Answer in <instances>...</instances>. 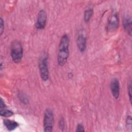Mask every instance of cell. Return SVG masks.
Masks as SVG:
<instances>
[{
    "label": "cell",
    "mask_w": 132,
    "mask_h": 132,
    "mask_svg": "<svg viewBox=\"0 0 132 132\" xmlns=\"http://www.w3.org/2000/svg\"><path fill=\"white\" fill-rule=\"evenodd\" d=\"M69 44L68 36L63 35L60 39L57 55V62L60 66H63L67 61L69 56Z\"/></svg>",
    "instance_id": "obj_1"
},
{
    "label": "cell",
    "mask_w": 132,
    "mask_h": 132,
    "mask_svg": "<svg viewBox=\"0 0 132 132\" xmlns=\"http://www.w3.org/2000/svg\"><path fill=\"white\" fill-rule=\"evenodd\" d=\"M77 45L78 48L81 52H84L86 48V38L84 34H80L77 38Z\"/></svg>",
    "instance_id": "obj_8"
},
{
    "label": "cell",
    "mask_w": 132,
    "mask_h": 132,
    "mask_svg": "<svg viewBox=\"0 0 132 132\" xmlns=\"http://www.w3.org/2000/svg\"><path fill=\"white\" fill-rule=\"evenodd\" d=\"M11 56L12 60L15 63L20 62L23 57V50L21 42L18 40L12 42L10 47Z\"/></svg>",
    "instance_id": "obj_2"
},
{
    "label": "cell",
    "mask_w": 132,
    "mask_h": 132,
    "mask_svg": "<svg viewBox=\"0 0 132 132\" xmlns=\"http://www.w3.org/2000/svg\"><path fill=\"white\" fill-rule=\"evenodd\" d=\"M4 125L9 131H12L19 126V124L15 121L9 119H4L3 121Z\"/></svg>",
    "instance_id": "obj_10"
},
{
    "label": "cell",
    "mask_w": 132,
    "mask_h": 132,
    "mask_svg": "<svg viewBox=\"0 0 132 132\" xmlns=\"http://www.w3.org/2000/svg\"><path fill=\"white\" fill-rule=\"evenodd\" d=\"M123 25L126 32L131 36L132 32V23L131 18L129 16L124 17L123 20Z\"/></svg>",
    "instance_id": "obj_9"
},
{
    "label": "cell",
    "mask_w": 132,
    "mask_h": 132,
    "mask_svg": "<svg viewBox=\"0 0 132 132\" xmlns=\"http://www.w3.org/2000/svg\"><path fill=\"white\" fill-rule=\"evenodd\" d=\"M76 131H85V129L84 128V126L82 125L79 124L77 125V127H76Z\"/></svg>",
    "instance_id": "obj_17"
},
{
    "label": "cell",
    "mask_w": 132,
    "mask_h": 132,
    "mask_svg": "<svg viewBox=\"0 0 132 132\" xmlns=\"http://www.w3.org/2000/svg\"><path fill=\"white\" fill-rule=\"evenodd\" d=\"M46 13L44 10H41L38 14L37 22L36 23V27L38 29H43L46 24Z\"/></svg>",
    "instance_id": "obj_6"
},
{
    "label": "cell",
    "mask_w": 132,
    "mask_h": 132,
    "mask_svg": "<svg viewBox=\"0 0 132 132\" xmlns=\"http://www.w3.org/2000/svg\"><path fill=\"white\" fill-rule=\"evenodd\" d=\"M39 69L40 76L43 81L48 79V70L47 67V57L46 55H43L40 58L39 62Z\"/></svg>",
    "instance_id": "obj_4"
},
{
    "label": "cell",
    "mask_w": 132,
    "mask_h": 132,
    "mask_svg": "<svg viewBox=\"0 0 132 132\" xmlns=\"http://www.w3.org/2000/svg\"><path fill=\"white\" fill-rule=\"evenodd\" d=\"M118 26L119 18L118 13L116 11H114L112 12L108 20L107 24V29L109 31H114L118 29Z\"/></svg>",
    "instance_id": "obj_5"
},
{
    "label": "cell",
    "mask_w": 132,
    "mask_h": 132,
    "mask_svg": "<svg viewBox=\"0 0 132 132\" xmlns=\"http://www.w3.org/2000/svg\"><path fill=\"white\" fill-rule=\"evenodd\" d=\"M0 114L2 117H9L12 116L13 114V112L11 110L4 108V109H1Z\"/></svg>",
    "instance_id": "obj_11"
},
{
    "label": "cell",
    "mask_w": 132,
    "mask_h": 132,
    "mask_svg": "<svg viewBox=\"0 0 132 132\" xmlns=\"http://www.w3.org/2000/svg\"><path fill=\"white\" fill-rule=\"evenodd\" d=\"M93 11L92 9H88L85 11L84 13V20L86 22L89 21L93 14Z\"/></svg>",
    "instance_id": "obj_12"
},
{
    "label": "cell",
    "mask_w": 132,
    "mask_h": 132,
    "mask_svg": "<svg viewBox=\"0 0 132 132\" xmlns=\"http://www.w3.org/2000/svg\"><path fill=\"white\" fill-rule=\"evenodd\" d=\"M128 93L129 95V98L130 100V103H131V80H130L128 85Z\"/></svg>",
    "instance_id": "obj_14"
},
{
    "label": "cell",
    "mask_w": 132,
    "mask_h": 132,
    "mask_svg": "<svg viewBox=\"0 0 132 132\" xmlns=\"http://www.w3.org/2000/svg\"><path fill=\"white\" fill-rule=\"evenodd\" d=\"M54 126V116L52 110L47 108L44 112L43 118V128L45 132H51L53 131Z\"/></svg>",
    "instance_id": "obj_3"
},
{
    "label": "cell",
    "mask_w": 132,
    "mask_h": 132,
    "mask_svg": "<svg viewBox=\"0 0 132 132\" xmlns=\"http://www.w3.org/2000/svg\"><path fill=\"white\" fill-rule=\"evenodd\" d=\"M59 126L60 129L61 130H63L64 128V121L63 119H61L59 122Z\"/></svg>",
    "instance_id": "obj_16"
},
{
    "label": "cell",
    "mask_w": 132,
    "mask_h": 132,
    "mask_svg": "<svg viewBox=\"0 0 132 132\" xmlns=\"http://www.w3.org/2000/svg\"><path fill=\"white\" fill-rule=\"evenodd\" d=\"M110 89L113 96L117 99L119 97L120 88L119 82L117 78H113L110 83Z\"/></svg>",
    "instance_id": "obj_7"
},
{
    "label": "cell",
    "mask_w": 132,
    "mask_h": 132,
    "mask_svg": "<svg viewBox=\"0 0 132 132\" xmlns=\"http://www.w3.org/2000/svg\"><path fill=\"white\" fill-rule=\"evenodd\" d=\"M126 124L127 127L131 128L132 125V122H131V117L130 116H128L126 119Z\"/></svg>",
    "instance_id": "obj_13"
},
{
    "label": "cell",
    "mask_w": 132,
    "mask_h": 132,
    "mask_svg": "<svg viewBox=\"0 0 132 132\" xmlns=\"http://www.w3.org/2000/svg\"><path fill=\"white\" fill-rule=\"evenodd\" d=\"M4 30V23L3 20L2 18L0 19V33L1 35H2Z\"/></svg>",
    "instance_id": "obj_15"
},
{
    "label": "cell",
    "mask_w": 132,
    "mask_h": 132,
    "mask_svg": "<svg viewBox=\"0 0 132 132\" xmlns=\"http://www.w3.org/2000/svg\"><path fill=\"white\" fill-rule=\"evenodd\" d=\"M6 105L4 103V101L3 100V99L1 98V101H0V108L1 109H4L6 108Z\"/></svg>",
    "instance_id": "obj_18"
}]
</instances>
